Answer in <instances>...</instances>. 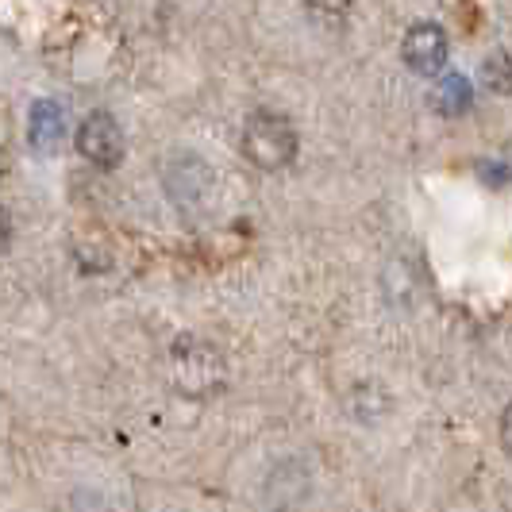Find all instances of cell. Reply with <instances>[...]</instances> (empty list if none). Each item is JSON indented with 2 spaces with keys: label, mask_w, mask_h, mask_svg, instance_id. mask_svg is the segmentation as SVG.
<instances>
[{
  "label": "cell",
  "mask_w": 512,
  "mask_h": 512,
  "mask_svg": "<svg viewBox=\"0 0 512 512\" xmlns=\"http://www.w3.org/2000/svg\"><path fill=\"white\" fill-rule=\"evenodd\" d=\"M166 193H170V201L178 208H201L212 197V166H208L201 154H189L181 151L174 154L170 162H166Z\"/></svg>",
  "instance_id": "obj_3"
},
{
  "label": "cell",
  "mask_w": 512,
  "mask_h": 512,
  "mask_svg": "<svg viewBox=\"0 0 512 512\" xmlns=\"http://www.w3.org/2000/svg\"><path fill=\"white\" fill-rule=\"evenodd\" d=\"M305 12L312 24L320 27H343L355 12V0H305Z\"/></svg>",
  "instance_id": "obj_11"
},
{
  "label": "cell",
  "mask_w": 512,
  "mask_h": 512,
  "mask_svg": "<svg viewBox=\"0 0 512 512\" xmlns=\"http://www.w3.org/2000/svg\"><path fill=\"white\" fill-rule=\"evenodd\" d=\"M243 154L258 170H285L297 158V128L285 120L282 112L262 108L243 124Z\"/></svg>",
  "instance_id": "obj_2"
},
{
  "label": "cell",
  "mask_w": 512,
  "mask_h": 512,
  "mask_svg": "<svg viewBox=\"0 0 512 512\" xmlns=\"http://www.w3.org/2000/svg\"><path fill=\"white\" fill-rule=\"evenodd\" d=\"M170 382L181 397H212L228 382L224 355L197 335H181L170 351Z\"/></svg>",
  "instance_id": "obj_1"
},
{
  "label": "cell",
  "mask_w": 512,
  "mask_h": 512,
  "mask_svg": "<svg viewBox=\"0 0 512 512\" xmlns=\"http://www.w3.org/2000/svg\"><path fill=\"white\" fill-rule=\"evenodd\" d=\"M351 412L362 424H378L385 412H389V389L378 382H362L351 389Z\"/></svg>",
  "instance_id": "obj_8"
},
{
  "label": "cell",
  "mask_w": 512,
  "mask_h": 512,
  "mask_svg": "<svg viewBox=\"0 0 512 512\" xmlns=\"http://www.w3.org/2000/svg\"><path fill=\"white\" fill-rule=\"evenodd\" d=\"M77 151H81L85 162H93L97 170L120 166V162H124V151H128V143H124V131H120V124H116V116H108V112L85 116L81 128H77Z\"/></svg>",
  "instance_id": "obj_4"
},
{
  "label": "cell",
  "mask_w": 512,
  "mask_h": 512,
  "mask_svg": "<svg viewBox=\"0 0 512 512\" xmlns=\"http://www.w3.org/2000/svg\"><path fill=\"white\" fill-rule=\"evenodd\" d=\"M478 77H482V85H486L489 93L509 97V93H512V54L509 51L486 54V62H482Z\"/></svg>",
  "instance_id": "obj_10"
},
{
  "label": "cell",
  "mask_w": 512,
  "mask_h": 512,
  "mask_svg": "<svg viewBox=\"0 0 512 512\" xmlns=\"http://www.w3.org/2000/svg\"><path fill=\"white\" fill-rule=\"evenodd\" d=\"M8 239H12V220H8V208L0 205V255H4Z\"/></svg>",
  "instance_id": "obj_13"
},
{
  "label": "cell",
  "mask_w": 512,
  "mask_h": 512,
  "mask_svg": "<svg viewBox=\"0 0 512 512\" xmlns=\"http://www.w3.org/2000/svg\"><path fill=\"white\" fill-rule=\"evenodd\" d=\"M27 139L31 151L54 154L66 139V108L58 101H35L31 104V120H27Z\"/></svg>",
  "instance_id": "obj_7"
},
{
  "label": "cell",
  "mask_w": 512,
  "mask_h": 512,
  "mask_svg": "<svg viewBox=\"0 0 512 512\" xmlns=\"http://www.w3.org/2000/svg\"><path fill=\"white\" fill-rule=\"evenodd\" d=\"M308 493H312V474L301 459H285L282 466H274V474L266 478V489H262L266 505L274 512H297L308 501Z\"/></svg>",
  "instance_id": "obj_6"
},
{
  "label": "cell",
  "mask_w": 512,
  "mask_h": 512,
  "mask_svg": "<svg viewBox=\"0 0 512 512\" xmlns=\"http://www.w3.org/2000/svg\"><path fill=\"white\" fill-rule=\"evenodd\" d=\"M447 51H451V43H447V31L439 24H412L405 31V39H401V58H405V66H409L412 74H424L432 77L439 74L443 66H447Z\"/></svg>",
  "instance_id": "obj_5"
},
{
  "label": "cell",
  "mask_w": 512,
  "mask_h": 512,
  "mask_svg": "<svg viewBox=\"0 0 512 512\" xmlns=\"http://www.w3.org/2000/svg\"><path fill=\"white\" fill-rule=\"evenodd\" d=\"M432 101H436V108L443 112V116H459V112H466L470 101H474V85H470L462 74H447L436 85Z\"/></svg>",
  "instance_id": "obj_9"
},
{
  "label": "cell",
  "mask_w": 512,
  "mask_h": 512,
  "mask_svg": "<svg viewBox=\"0 0 512 512\" xmlns=\"http://www.w3.org/2000/svg\"><path fill=\"white\" fill-rule=\"evenodd\" d=\"M501 447L512 455V401L505 405V412H501Z\"/></svg>",
  "instance_id": "obj_12"
}]
</instances>
